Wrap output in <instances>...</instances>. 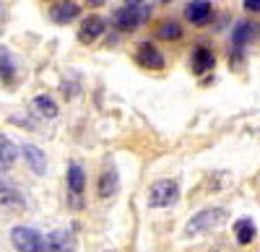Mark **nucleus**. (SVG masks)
I'll use <instances>...</instances> for the list:
<instances>
[{
	"mask_svg": "<svg viewBox=\"0 0 260 252\" xmlns=\"http://www.w3.org/2000/svg\"><path fill=\"white\" fill-rule=\"evenodd\" d=\"M180 200L177 179H156L148 187V208H172Z\"/></svg>",
	"mask_w": 260,
	"mask_h": 252,
	"instance_id": "3",
	"label": "nucleus"
},
{
	"mask_svg": "<svg viewBox=\"0 0 260 252\" xmlns=\"http://www.w3.org/2000/svg\"><path fill=\"white\" fill-rule=\"evenodd\" d=\"M81 16V6L73 3V0H60L57 6H52L50 11V18L55 21V24L65 26V24H71V21H76Z\"/></svg>",
	"mask_w": 260,
	"mask_h": 252,
	"instance_id": "9",
	"label": "nucleus"
},
{
	"mask_svg": "<svg viewBox=\"0 0 260 252\" xmlns=\"http://www.w3.org/2000/svg\"><path fill=\"white\" fill-rule=\"evenodd\" d=\"M245 8L247 11H260V0H245Z\"/></svg>",
	"mask_w": 260,
	"mask_h": 252,
	"instance_id": "21",
	"label": "nucleus"
},
{
	"mask_svg": "<svg viewBox=\"0 0 260 252\" xmlns=\"http://www.w3.org/2000/svg\"><path fill=\"white\" fill-rule=\"evenodd\" d=\"M11 244L16 252H45V234L34 226L18 224L11 229Z\"/></svg>",
	"mask_w": 260,
	"mask_h": 252,
	"instance_id": "2",
	"label": "nucleus"
},
{
	"mask_svg": "<svg viewBox=\"0 0 260 252\" xmlns=\"http://www.w3.org/2000/svg\"><path fill=\"white\" fill-rule=\"evenodd\" d=\"M86 3H89V6H104L107 0H86Z\"/></svg>",
	"mask_w": 260,
	"mask_h": 252,
	"instance_id": "24",
	"label": "nucleus"
},
{
	"mask_svg": "<svg viewBox=\"0 0 260 252\" xmlns=\"http://www.w3.org/2000/svg\"><path fill=\"white\" fill-rule=\"evenodd\" d=\"M125 6H143V0H125Z\"/></svg>",
	"mask_w": 260,
	"mask_h": 252,
	"instance_id": "23",
	"label": "nucleus"
},
{
	"mask_svg": "<svg viewBox=\"0 0 260 252\" xmlns=\"http://www.w3.org/2000/svg\"><path fill=\"white\" fill-rule=\"evenodd\" d=\"M255 39V26L250 21H237L234 24V31H232V45L234 47H245Z\"/></svg>",
	"mask_w": 260,
	"mask_h": 252,
	"instance_id": "18",
	"label": "nucleus"
},
{
	"mask_svg": "<svg viewBox=\"0 0 260 252\" xmlns=\"http://www.w3.org/2000/svg\"><path fill=\"white\" fill-rule=\"evenodd\" d=\"M255 234H257V229H255V221L252 219H237L234 221V239H237V244H250L252 239H255Z\"/></svg>",
	"mask_w": 260,
	"mask_h": 252,
	"instance_id": "17",
	"label": "nucleus"
},
{
	"mask_svg": "<svg viewBox=\"0 0 260 252\" xmlns=\"http://www.w3.org/2000/svg\"><path fill=\"white\" fill-rule=\"evenodd\" d=\"M65 179H68V193L81 198L83 190H86V172H83V166L78 161L68 164V174H65Z\"/></svg>",
	"mask_w": 260,
	"mask_h": 252,
	"instance_id": "12",
	"label": "nucleus"
},
{
	"mask_svg": "<svg viewBox=\"0 0 260 252\" xmlns=\"http://www.w3.org/2000/svg\"><path fill=\"white\" fill-rule=\"evenodd\" d=\"M31 107L37 110V115L39 117H47V120H55L57 117V104H55V99L52 96H47V94H39V96H34V101H31Z\"/></svg>",
	"mask_w": 260,
	"mask_h": 252,
	"instance_id": "19",
	"label": "nucleus"
},
{
	"mask_svg": "<svg viewBox=\"0 0 260 252\" xmlns=\"http://www.w3.org/2000/svg\"><path fill=\"white\" fill-rule=\"evenodd\" d=\"M161 3H172V0H161Z\"/></svg>",
	"mask_w": 260,
	"mask_h": 252,
	"instance_id": "25",
	"label": "nucleus"
},
{
	"mask_svg": "<svg viewBox=\"0 0 260 252\" xmlns=\"http://www.w3.org/2000/svg\"><path fill=\"white\" fill-rule=\"evenodd\" d=\"M190 65H192V70L195 73H208V70H213L216 68V57H213V52L208 50V47H195L192 50V57H190Z\"/></svg>",
	"mask_w": 260,
	"mask_h": 252,
	"instance_id": "13",
	"label": "nucleus"
},
{
	"mask_svg": "<svg viewBox=\"0 0 260 252\" xmlns=\"http://www.w3.org/2000/svg\"><path fill=\"white\" fill-rule=\"evenodd\" d=\"M104 29H107V18H102V16H86L81 29H78V39L83 42V45H91L96 37L104 34Z\"/></svg>",
	"mask_w": 260,
	"mask_h": 252,
	"instance_id": "8",
	"label": "nucleus"
},
{
	"mask_svg": "<svg viewBox=\"0 0 260 252\" xmlns=\"http://www.w3.org/2000/svg\"><path fill=\"white\" fill-rule=\"evenodd\" d=\"M99 198H115L117 195V190H120V172H117V166L115 164H110V166H104V172H102V177H99Z\"/></svg>",
	"mask_w": 260,
	"mask_h": 252,
	"instance_id": "7",
	"label": "nucleus"
},
{
	"mask_svg": "<svg viewBox=\"0 0 260 252\" xmlns=\"http://www.w3.org/2000/svg\"><path fill=\"white\" fill-rule=\"evenodd\" d=\"M45 252H76V237L65 229L50 232L45 237Z\"/></svg>",
	"mask_w": 260,
	"mask_h": 252,
	"instance_id": "6",
	"label": "nucleus"
},
{
	"mask_svg": "<svg viewBox=\"0 0 260 252\" xmlns=\"http://www.w3.org/2000/svg\"><path fill=\"white\" fill-rule=\"evenodd\" d=\"M21 156L26 159V166H29L37 177H45V174H47V156H45V151H42L39 146L24 143V146H21Z\"/></svg>",
	"mask_w": 260,
	"mask_h": 252,
	"instance_id": "5",
	"label": "nucleus"
},
{
	"mask_svg": "<svg viewBox=\"0 0 260 252\" xmlns=\"http://www.w3.org/2000/svg\"><path fill=\"white\" fill-rule=\"evenodd\" d=\"M148 16H151V6H125V8H117L112 13V24L120 31H133Z\"/></svg>",
	"mask_w": 260,
	"mask_h": 252,
	"instance_id": "4",
	"label": "nucleus"
},
{
	"mask_svg": "<svg viewBox=\"0 0 260 252\" xmlns=\"http://www.w3.org/2000/svg\"><path fill=\"white\" fill-rule=\"evenodd\" d=\"M159 37L161 39H177V37H182V26L177 24V21H164V24L159 26Z\"/></svg>",
	"mask_w": 260,
	"mask_h": 252,
	"instance_id": "20",
	"label": "nucleus"
},
{
	"mask_svg": "<svg viewBox=\"0 0 260 252\" xmlns=\"http://www.w3.org/2000/svg\"><path fill=\"white\" fill-rule=\"evenodd\" d=\"M213 13V3L211 0H190L185 6V18L192 21V24H206Z\"/></svg>",
	"mask_w": 260,
	"mask_h": 252,
	"instance_id": "11",
	"label": "nucleus"
},
{
	"mask_svg": "<svg viewBox=\"0 0 260 252\" xmlns=\"http://www.w3.org/2000/svg\"><path fill=\"white\" fill-rule=\"evenodd\" d=\"M0 205H6V208H24V198H21L18 187L11 179H3V177H0Z\"/></svg>",
	"mask_w": 260,
	"mask_h": 252,
	"instance_id": "14",
	"label": "nucleus"
},
{
	"mask_svg": "<svg viewBox=\"0 0 260 252\" xmlns=\"http://www.w3.org/2000/svg\"><path fill=\"white\" fill-rule=\"evenodd\" d=\"M136 60H138V65H143V68H154V70L164 68V55L151 45V42H141Z\"/></svg>",
	"mask_w": 260,
	"mask_h": 252,
	"instance_id": "10",
	"label": "nucleus"
},
{
	"mask_svg": "<svg viewBox=\"0 0 260 252\" xmlns=\"http://www.w3.org/2000/svg\"><path fill=\"white\" fill-rule=\"evenodd\" d=\"M0 78H3L8 86H13V83H16V57L3 45H0Z\"/></svg>",
	"mask_w": 260,
	"mask_h": 252,
	"instance_id": "16",
	"label": "nucleus"
},
{
	"mask_svg": "<svg viewBox=\"0 0 260 252\" xmlns=\"http://www.w3.org/2000/svg\"><path fill=\"white\" fill-rule=\"evenodd\" d=\"M21 149L6 135V133H0V169H11V166L16 164Z\"/></svg>",
	"mask_w": 260,
	"mask_h": 252,
	"instance_id": "15",
	"label": "nucleus"
},
{
	"mask_svg": "<svg viewBox=\"0 0 260 252\" xmlns=\"http://www.w3.org/2000/svg\"><path fill=\"white\" fill-rule=\"evenodd\" d=\"M229 219V211L221 205H216V208H203V211H198L185 226V234L187 237H198V234H206V232H213V229H219L224 226Z\"/></svg>",
	"mask_w": 260,
	"mask_h": 252,
	"instance_id": "1",
	"label": "nucleus"
},
{
	"mask_svg": "<svg viewBox=\"0 0 260 252\" xmlns=\"http://www.w3.org/2000/svg\"><path fill=\"white\" fill-rule=\"evenodd\" d=\"M3 18H6V6H3V0H0V24H3Z\"/></svg>",
	"mask_w": 260,
	"mask_h": 252,
	"instance_id": "22",
	"label": "nucleus"
}]
</instances>
